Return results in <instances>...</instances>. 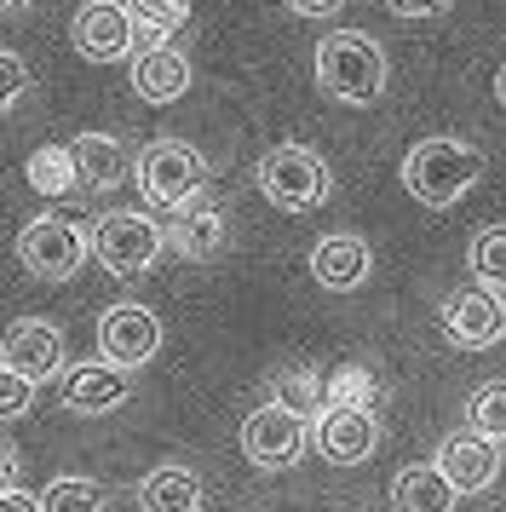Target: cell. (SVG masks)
Listing matches in <instances>:
<instances>
[{
  "mask_svg": "<svg viewBox=\"0 0 506 512\" xmlns=\"http://www.w3.org/2000/svg\"><path fill=\"white\" fill-rule=\"evenodd\" d=\"M317 449L328 466H363L380 449V420H374V409L368 403H322Z\"/></svg>",
  "mask_w": 506,
  "mask_h": 512,
  "instance_id": "cell-9",
  "label": "cell"
},
{
  "mask_svg": "<svg viewBox=\"0 0 506 512\" xmlns=\"http://www.w3.org/2000/svg\"><path fill=\"white\" fill-rule=\"evenodd\" d=\"M0 6H23V0H0Z\"/></svg>",
  "mask_w": 506,
  "mask_h": 512,
  "instance_id": "cell-34",
  "label": "cell"
},
{
  "mask_svg": "<svg viewBox=\"0 0 506 512\" xmlns=\"http://www.w3.org/2000/svg\"><path fill=\"white\" fill-rule=\"evenodd\" d=\"M133 397V369H115L104 357L92 363H64L58 369V403L69 415H110Z\"/></svg>",
  "mask_w": 506,
  "mask_h": 512,
  "instance_id": "cell-8",
  "label": "cell"
},
{
  "mask_svg": "<svg viewBox=\"0 0 506 512\" xmlns=\"http://www.w3.org/2000/svg\"><path fill=\"white\" fill-rule=\"evenodd\" d=\"M305 443H311V426L288 403H265V409H253L242 420V455L259 472H288V466H299Z\"/></svg>",
  "mask_w": 506,
  "mask_h": 512,
  "instance_id": "cell-7",
  "label": "cell"
},
{
  "mask_svg": "<svg viewBox=\"0 0 506 512\" xmlns=\"http://www.w3.org/2000/svg\"><path fill=\"white\" fill-rule=\"evenodd\" d=\"M18 259L29 277L41 282H69L81 265H87V231L75 219H58V213H41L18 231Z\"/></svg>",
  "mask_w": 506,
  "mask_h": 512,
  "instance_id": "cell-6",
  "label": "cell"
},
{
  "mask_svg": "<svg viewBox=\"0 0 506 512\" xmlns=\"http://www.w3.org/2000/svg\"><path fill=\"white\" fill-rule=\"evenodd\" d=\"M133 179L156 208H179V202H190L196 190H207V156L196 150V144H184V139H150L144 150H138Z\"/></svg>",
  "mask_w": 506,
  "mask_h": 512,
  "instance_id": "cell-4",
  "label": "cell"
},
{
  "mask_svg": "<svg viewBox=\"0 0 506 512\" xmlns=\"http://www.w3.org/2000/svg\"><path fill=\"white\" fill-rule=\"evenodd\" d=\"M29 179H35V185H41L46 196H58V190H69V185H75V167H69V150H58V144H52V150H41V156L29 162Z\"/></svg>",
  "mask_w": 506,
  "mask_h": 512,
  "instance_id": "cell-25",
  "label": "cell"
},
{
  "mask_svg": "<svg viewBox=\"0 0 506 512\" xmlns=\"http://www.w3.org/2000/svg\"><path fill=\"white\" fill-rule=\"evenodd\" d=\"M483 179V156L466 139H420L403 156V190L420 208H455L460 196H472Z\"/></svg>",
  "mask_w": 506,
  "mask_h": 512,
  "instance_id": "cell-2",
  "label": "cell"
},
{
  "mask_svg": "<svg viewBox=\"0 0 506 512\" xmlns=\"http://www.w3.org/2000/svg\"><path fill=\"white\" fill-rule=\"evenodd\" d=\"M87 259H98L110 277H144L161 259V225L150 213H104L87 231Z\"/></svg>",
  "mask_w": 506,
  "mask_h": 512,
  "instance_id": "cell-5",
  "label": "cell"
},
{
  "mask_svg": "<svg viewBox=\"0 0 506 512\" xmlns=\"http://www.w3.org/2000/svg\"><path fill=\"white\" fill-rule=\"evenodd\" d=\"M0 512H41V501H35V495H23V489L12 484V489H0Z\"/></svg>",
  "mask_w": 506,
  "mask_h": 512,
  "instance_id": "cell-32",
  "label": "cell"
},
{
  "mask_svg": "<svg viewBox=\"0 0 506 512\" xmlns=\"http://www.w3.org/2000/svg\"><path fill=\"white\" fill-rule=\"evenodd\" d=\"M35 501H41V512H104V484L98 478H52Z\"/></svg>",
  "mask_w": 506,
  "mask_h": 512,
  "instance_id": "cell-22",
  "label": "cell"
},
{
  "mask_svg": "<svg viewBox=\"0 0 506 512\" xmlns=\"http://www.w3.org/2000/svg\"><path fill=\"white\" fill-rule=\"evenodd\" d=\"M386 81H391V64L368 35L334 29V35L317 41V87H322V98L351 104V110H368V104H380Z\"/></svg>",
  "mask_w": 506,
  "mask_h": 512,
  "instance_id": "cell-1",
  "label": "cell"
},
{
  "mask_svg": "<svg viewBox=\"0 0 506 512\" xmlns=\"http://www.w3.org/2000/svg\"><path fill=\"white\" fill-rule=\"evenodd\" d=\"M506 328V311H501V294L495 288H460L443 300V334L455 351H489L501 340Z\"/></svg>",
  "mask_w": 506,
  "mask_h": 512,
  "instance_id": "cell-12",
  "label": "cell"
},
{
  "mask_svg": "<svg viewBox=\"0 0 506 512\" xmlns=\"http://www.w3.org/2000/svg\"><path fill=\"white\" fill-rule=\"evenodd\" d=\"M466 420H472V432H483V438H501V432H506V386H501V380H495V386H483V392L472 397Z\"/></svg>",
  "mask_w": 506,
  "mask_h": 512,
  "instance_id": "cell-24",
  "label": "cell"
},
{
  "mask_svg": "<svg viewBox=\"0 0 506 512\" xmlns=\"http://www.w3.org/2000/svg\"><path fill=\"white\" fill-rule=\"evenodd\" d=\"M455 0H386V12H397V18H443Z\"/></svg>",
  "mask_w": 506,
  "mask_h": 512,
  "instance_id": "cell-30",
  "label": "cell"
},
{
  "mask_svg": "<svg viewBox=\"0 0 506 512\" xmlns=\"http://www.w3.org/2000/svg\"><path fill=\"white\" fill-rule=\"evenodd\" d=\"M276 386H282V397H276V403H288V409H299V415H305L311 403H322V380H317L311 369H294V374H282Z\"/></svg>",
  "mask_w": 506,
  "mask_h": 512,
  "instance_id": "cell-28",
  "label": "cell"
},
{
  "mask_svg": "<svg viewBox=\"0 0 506 512\" xmlns=\"http://www.w3.org/2000/svg\"><path fill=\"white\" fill-rule=\"evenodd\" d=\"M69 35H75V52L92 58V64H121V58L138 47V29H133V18H127L121 0H81Z\"/></svg>",
  "mask_w": 506,
  "mask_h": 512,
  "instance_id": "cell-11",
  "label": "cell"
},
{
  "mask_svg": "<svg viewBox=\"0 0 506 512\" xmlns=\"http://www.w3.org/2000/svg\"><path fill=\"white\" fill-rule=\"evenodd\" d=\"M432 466L455 484V495H483V489H495V478H501V438H483V432L466 426L455 438H443Z\"/></svg>",
  "mask_w": 506,
  "mask_h": 512,
  "instance_id": "cell-13",
  "label": "cell"
},
{
  "mask_svg": "<svg viewBox=\"0 0 506 512\" xmlns=\"http://www.w3.org/2000/svg\"><path fill=\"white\" fill-rule=\"evenodd\" d=\"M161 351V323L144 305H110L98 317V357L115 369H144Z\"/></svg>",
  "mask_w": 506,
  "mask_h": 512,
  "instance_id": "cell-10",
  "label": "cell"
},
{
  "mask_svg": "<svg viewBox=\"0 0 506 512\" xmlns=\"http://www.w3.org/2000/svg\"><path fill=\"white\" fill-rule=\"evenodd\" d=\"M127 58H133V93L144 104H173L190 93V58L173 41H138Z\"/></svg>",
  "mask_w": 506,
  "mask_h": 512,
  "instance_id": "cell-15",
  "label": "cell"
},
{
  "mask_svg": "<svg viewBox=\"0 0 506 512\" xmlns=\"http://www.w3.org/2000/svg\"><path fill=\"white\" fill-rule=\"evenodd\" d=\"M35 409V380H23L18 369L0 363V420H23Z\"/></svg>",
  "mask_w": 506,
  "mask_h": 512,
  "instance_id": "cell-26",
  "label": "cell"
},
{
  "mask_svg": "<svg viewBox=\"0 0 506 512\" xmlns=\"http://www.w3.org/2000/svg\"><path fill=\"white\" fill-rule=\"evenodd\" d=\"M340 386L328 392V403H368V374L363 369H345V374H334Z\"/></svg>",
  "mask_w": 506,
  "mask_h": 512,
  "instance_id": "cell-29",
  "label": "cell"
},
{
  "mask_svg": "<svg viewBox=\"0 0 506 512\" xmlns=\"http://www.w3.org/2000/svg\"><path fill=\"white\" fill-rule=\"evenodd\" d=\"M259 190L282 213H311L328 202L334 173H328V162H322L311 144H276V150L259 156Z\"/></svg>",
  "mask_w": 506,
  "mask_h": 512,
  "instance_id": "cell-3",
  "label": "cell"
},
{
  "mask_svg": "<svg viewBox=\"0 0 506 512\" xmlns=\"http://www.w3.org/2000/svg\"><path fill=\"white\" fill-rule=\"evenodd\" d=\"M161 248H173L179 259H213L225 248V213L207 202V190L173 208V225H161Z\"/></svg>",
  "mask_w": 506,
  "mask_h": 512,
  "instance_id": "cell-17",
  "label": "cell"
},
{
  "mask_svg": "<svg viewBox=\"0 0 506 512\" xmlns=\"http://www.w3.org/2000/svg\"><path fill=\"white\" fill-rule=\"evenodd\" d=\"M282 6H288V12H299V18H334L345 0H282Z\"/></svg>",
  "mask_w": 506,
  "mask_h": 512,
  "instance_id": "cell-31",
  "label": "cell"
},
{
  "mask_svg": "<svg viewBox=\"0 0 506 512\" xmlns=\"http://www.w3.org/2000/svg\"><path fill=\"white\" fill-rule=\"evenodd\" d=\"M23 93H29V64H23L18 52L0 47V116H6V110H18Z\"/></svg>",
  "mask_w": 506,
  "mask_h": 512,
  "instance_id": "cell-27",
  "label": "cell"
},
{
  "mask_svg": "<svg viewBox=\"0 0 506 512\" xmlns=\"http://www.w3.org/2000/svg\"><path fill=\"white\" fill-rule=\"evenodd\" d=\"M472 277L483 282V288H501L506 282V231L501 225H483L478 236H472Z\"/></svg>",
  "mask_w": 506,
  "mask_h": 512,
  "instance_id": "cell-23",
  "label": "cell"
},
{
  "mask_svg": "<svg viewBox=\"0 0 506 512\" xmlns=\"http://www.w3.org/2000/svg\"><path fill=\"white\" fill-rule=\"evenodd\" d=\"M455 484L437 472L432 461H409L391 478V507L397 512H455Z\"/></svg>",
  "mask_w": 506,
  "mask_h": 512,
  "instance_id": "cell-20",
  "label": "cell"
},
{
  "mask_svg": "<svg viewBox=\"0 0 506 512\" xmlns=\"http://www.w3.org/2000/svg\"><path fill=\"white\" fill-rule=\"evenodd\" d=\"M64 150H69V167H75V185L92 190V196L115 190L133 173V156H127V144L115 139V133H81V139H69Z\"/></svg>",
  "mask_w": 506,
  "mask_h": 512,
  "instance_id": "cell-18",
  "label": "cell"
},
{
  "mask_svg": "<svg viewBox=\"0 0 506 512\" xmlns=\"http://www.w3.org/2000/svg\"><path fill=\"white\" fill-rule=\"evenodd\" d=\"M12 484H18V449L0 443V489H12Z\"/></svg>",
  "mask_w": 506,
  "mask_h": 512,
  "instance_id": "cell-33",
  "label": "cell"
},
{
  "mask_svg": "<svg viewBox=\"0 0 506 512\" xmlns=\"http://www.w3.org/2000/svg\"><path fill=\"white\" fill-rule=\"evenodd\" d=\"M368 271H374V254H368V242L357 231H328L317 236V248H311V277L317 288L328 294H351V288H363Z\"/></svg>",
  "mask_w": 506,
  "mask_h": 512,
  "instance_id": "cell-16",
  "label": "cell"
},
{
  "mask_svg": "<svg viewBox=\"0 0 506 512\" xmlns=\"http://www.w3.org/2000/svg\"><path fill=\"white\" fill-rule=\"evenodd\" d=\"M0 363L18 369L23 380H52L64 369V328L46 317H18L0 334Z\"/></svg>",
  "mask_w": 506,
  "mask_h": 512,
  "instance_id": "cell-14",
  "label": "cell"
},
{
  "mask_svg": "<svg viewBox=\"0 0 506 512\" xmlns=\"http://www.w3.org/2000/svg\"><path fill=\"white\" fill-rule=\"evenodd\" d=\"M138 507L144 512H202V472L196 466H179V461L144 472Z\"/></svg>",
  "mask_w": 506,
  "mask_h": 512,
  "instance_id": "cell-19",
  "label": "cell"
},
{
  "mask_svg": "<svg viewBox=\"0 0 506 512\" xmlns=\"http://www.w3.org/2000/svg\"><path fill=\"white\" fill-rule=\"evenodd\" d=\"M127 18H133L138 41H173L190 24V0H127Z\"/></svg>",
  "mask_w": 506,
  "mask_h": 512,
  "instance_id": "cell-21",
  "label": "cell"
}]
</instances>
